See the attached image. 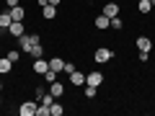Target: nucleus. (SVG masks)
Here are the masks:
<instances>
[{
    "label": "nucleus",
    "instance_id": "obj_1",
    "mask_svg": "<svg viewBox=\"0 0 155 116\" xmlns=\"http://www.w3.org/2000/svg\"><path fill=\"white\" fill-rule=\"evenodd\" d=\"M93 60L98 62V65H104V62H111V60H114V52H111L109 47H98V49H96V54H93Z\"/></svg>",
    "mask_w": 155,
    "mask_h": 116
},
{
    "label": "nucleus",
    "instance_id": "obj_2",
    "mask_svg": "<svg viewBox=\"0 0 155 116\" xmlns=\"http://www.w3.org/2000/svg\"><path fill=\"white\" fill-rule=\"evenodd\" d=\"M21 116H36V101H23L21 108H18Z\"/></svg>",
    "mask_w": 155,
    "mask_h": 116
},
{
    "label": "nucleus",
    "instance_id": "obj_3",
    "mask_svg": "<svg viewBox=\"0 0 155 116\" xmlns=\"http://www.w3.org/2000/svg\"><path fill=\"white\" fill-rule=\"evenodd\" d=\"M34 39H36V34H21V36H18V47H21L23 52H28L31 44H34Z\"/></svg>",
    "mask_w": 155,
    "mask_h": 116
},
{
    "label": "nucleus",
    "instance_id": "obj_4",
    "mask_svg": "<svg viewBox=\"0 0 155 116\" xmlns=\"http://www.w3.org/2000/svg\"><path fill=\"white\" fill-rule=\"evenodd\" d=\"M101 83H104V75H101L98 70H93V72H88V75H85V85H93V88H98Z\"/></svg>",
    "mask_w": 155,
    "mask_h": 116
},
{
    "label": "nucleus",
    "instance_id": "obj_5",
    "mask_svg": "<svg viewBox=\"0 0 155 116\" xmlns=\"http://www.w3.org/2000/svg\"><path fill=\"white\" fill-rule=\"evenodd\" d=\"M8 34H11V36H21V34H26V28H23V21H13L11 26H8Z\"/></svg>",
    "mask_w": 155,
    "mask_h": 116
},
{
    "label": "nucleus",
    "instance_id": "obj_6",
    "mask_svg": "<svg viewBox=\"0 0 155 116\" xmlns=\"http://www.w3.org/2000/svg\"><path fill=\"white\" fill-rule=\"evenodd\" d=\"M101 13H104V16H109V18L119 16V3H111V0H109V3L104 5V11H101Z\"/></svg>",
    "mask_w": 155,
    "mask_h": 116
},
{
    "label": "nucleus",
    "instance_id": "obj_7",
    "mask_svg": "<svg viewBox=\"0 0 155 116\" xmlns=\"http://www.w3.org/2000/svg\"><path fill=\"white\" fill-rule=\"evenodd\" d=\"M47 70H49V62H47V60H41V57L34 60V72H36V75H44Z\"/></svg>",
    "mask_w": 155,
    "mask_h": 116
},
{
    "label": "nucleus",
    "instance_id": "obj_8",
    "mask_svg": "<svg viewBox=\"0 0 155 116\" xmlns=\"http://www.w3.org/2000/svg\"><path fill=\"white\" fill-rule=\"evenodd\" d=\"M96 26H98V31H104V28H111V18L104 16V13H98L96 16Z\"/></svg>",
    "mask_w": 155,
    "mask_h": 116
},
{
    "label": "nucleus",
    "instance_id": "obj_9",
    "mask_svg": "<svg viewBox=\"0 0 155 116\" xmlns=\"http://www.w3.org/2000/svg\"><path fill=\"white\" fill-rule=\"evenodd\" d=\"M13 23V18H11V11H3L0 13V31H8V26Z\"/></svg>",
    "mask_w": 155,
    "mask_h": 116
},
{
    "label": "nucleus",
    "instance_id": "obj_10",
    "mask_svg": "<svg viewBox=\"0 0 155 116\" xmlns=\"http://www.w3.org/2000/svg\"><path fill=\"white\" fill-rule=\"evenodd\" d=\"M137 49L140 52H150L153 49V41H150L147 36H137Z\"/></svg>",
    "mask_w": 155,
    "mask_h": 116
},
{
    "label": "nucleus",
    "instance_id": "obj_11",
    "mask_svg": "<svg viewBox=\"0 0 155 116\" xmlns=\"http://www.w3.org/2000/svg\"><path fill=\"white\" fill-rule=\"evenodd\" d=\"M8 11H11V18H13V21H23V18H26V11H23V5L8 8Z\"/></svg>",
    "mask_w": 155,
    "mask_h": 116
},
{
    "label": "nucleus",
    "instance_id": "obj_12",
    "mask_svg": "<svg viewBox=\"0 0 155 116\" xmlns=\"http://www.w3.org/2000/svg\"><path fill=\"white\" fill-rule=\"evenodd\" d=\"M49 93L54 95V98H60V95L65 93V85H62L60 80H54V83H49Z\"/></svg>",
    "mask_w": 155,
    "mask_h": 116
},
{
    "label": "nucleus",
    "instance_id": "obj_13",
    "mask_svg": "<svg viewBox=\"0 0 155 116\" xmlns=\"http://www.w3.org/2000/svg\"><path fill=\"white\" fill-rule=\"evenodd\" d=\"M70 83H72V85H85V75H83L80 70L70 72Z\"/></svg>",
    "mask_w": 155,
    "mask_h": 116
},
{
    "label": "nucleus",
    "instance_id": "obj_14",
    "mask_svg": "<svg viewBox=\"0 0 155 116\" xmlns=\"http://www.w3.org/2000/svg\"><path fill=\"white\" fill-rule=\"evenodd\" d=\"M49 70L62 72V70H65V60H60V57H52V60H49Z\"/></svg>",
    "mask_w": 155,
    "mask_h": 116
},
{
    "label": "nucleus",
    "instance_id": "obj_15",
    "mask_svg": "<svg viewBox=\"0 0 155 116\" xmlns=\"http://www.w3.org/2000/svg\"><path fill=\"white\" fill-rule=\"evenodd\" d=\"M41 16H44V21H52L57 16V5H44L41 8Z\"/></svg>",
    "mask_w": 155,
    "mask_h": 116
},
{
    "label": "nucleus",
    "instance_id": "obj_16",
    "mask_svg": "<svg viewBox=\"0 0 155 116\" xmlns=\"http://www.w3.org/2000/svg\"><path fill=\"white\" fill-rule=\"evenodd\" d=\"M11 70H13V62L8 57H0V75H8Z\"/></svg>",
    "mask_w": 155,
    "mask_h": 116
},
{
    "label": "nucleus",
    "instance_id": "obj_17",
    "mask_svg": "<svg viewBox=\"0 0 155 116\" xmlns=\"http://www.w3.org/2000/svg\"><path fill=\"white\" fill-rule=\"evenodd\" d=\"M49 114H52V116H62V114H65V106H62L60 101H54V103L49 106Z\"/></svg>",
    "mask_w": 155,
    "mask_h": 116
},
{
    "label": "nucleus",
    "instance_id": "obj_18",
    "mask_svg": "<svg viewBox=\"0 0 155 116\" xmlns=\"http://www.w3.org/2000/svg\"><path fill=\"white\" fill-rule=\"evenodd\" d=\"M137 8H140V13H150L153 11V3H150V0H140Z\"/></svg>",
    "mask_w": 155,
    "mask_h": 116
},
{
    "label": "nucleus",
    "instance_id": "obj_19",
    "mask_svg": "<svg viewBox=\"0 0 155 116\" xmlns=\"http://www.w3.org/2000/svg\"><path fill=\"white\" fill-rule=\"evenodd\" d=\"M41 77H44V83L49 85V83H54V80H57V72H54V70H47V72H44Z\"/></svg>",
    "mask_w": 155,
    "mask_h": 116
},
{
    "label": "nucleus",
    "instance_id": "obj_20",
    "mask_svg": "<svg viewBox=\"0 0 155 116\" xmlns=\"http://www.w3.org/2000/svg\"><path fill=\"white\" fill-rule=\"evenodd\" d=\"M5 57H8V60L13 62V65H18V60H21V52H18V49H11V52H8Z\"/></svg>",
    "mask_w": 155,
    "mask_h": 116
},
{
    "label": "nucleus",
    "instance_id": "obj_21",
    "mask_svg": "<svg viewBox=\"0 0 155 116\" xmlns=\"http://www.w3.org/2000/svg\"><path fill=\"white\" fill-rule=\"evenodd\" d=\"M36 116H52V114H49V106L39 103V106H36Z\"/></svg>",
    "mask_w": 155,
    "mask_h": 116
},
{
    "label": "nucleus",
    "instance_id": "obj_22",
    "mask_svg": "<svg viewBox=\"0 0 155 116\" xmlns=\"http://www.w3.org/2000/svg\"><path fill=\"white\" fill-rule=\"evenodd\" d=\"M96 93H98V88H93V85H85V95H88V98H96Z\"/></svg>",
    "mask_w": 155,
    "mask_h": 116
},
{
    "label": "nucleus",
    "instance_id": "obj_23",
    "mask_svg": "<svg viewBox=\"0 0 155 116\" xmlns=\"http://www.w3.org/2000/svg\"><path fill=\"white\" fill-rule=\"evenodd\" d=\"M111 28H122V16H114V18H111Z\"/></svg>",
    "mask_w": 155,
    "mask_h": 116
},
{
    "label": "nucleus",
    "instance_id": "obj_24",
    "mask_svg": "<svg viewBox=\"0 0 155 116\" xmlns=\"http://www.w3.org/2000/svg\"><path fill=\"white\" fill-rule=\"evenodd\" d=\"M75 70H78V67L72 65V62H65V72H67V75H70V72H75Z\"/></svg>",
    "mask_w": 155,
    "mask_h": 116
},
{
    "label": "nucleus",
    "instance_id": "obj_25",
    "mask_svg": "<svg viewBox=\"0 0 155 116\" xmlns=\"http://www.w3.org/2000/svg\"><path fill=\"white\" fill-rule=\"evenodd\" d=\"M150 60V52H140V62H147Z\"/></svg>",
    "mask_w": 155,
    "mask_h": 116
},
{
    "label": "nucleus",
    "instance_id": "obj_26",
    "mask_svg": "<svg viewBox=\"0 0 155 116\" xmlns=\"http://www.w3.org/2000/svg\"><path fill=\"white\" fill-rule=\"evenodd\" d=\"M5 5H8V8H16V5H18V0H5Z\"/></svg>",
    "mask_w": 155,
    "mask_h": 116
},
{
    "label": "nucleus",
    "instance_id": "obj_27",
    "mask_svg": "<svg viewBox=\"0 0 155 116\" xmlns=\"http://www.w3.org/2000/svg\"><path fill=\"white\" fill-rule=\"evenodd\" d=\"M36 3H39L41 8H44V5H49V0H36Z\"/></svg>",
    "mask_w": 155,
    "mask_h": 116
},
{
    "label": "nucleus",
    "instance_id": "obj_28",
    "mask_svg": "<svg viewBox=\"0 0 155 116\" xmlns=\"http://www.w3.org/2000/svg\"><path fill=\"white\" fill-rule=\"evenodd\" d=\"M60 3H62V0H49V5H60Z\"/></svg>",
    "mask_w": 155,
    "mask_h": 116
},
{
    "label": "nucleus",
    "instance_id": "obj_29",
    "mask_svg": "<svg viewBox=\"0 0 155 116\" xmlns=\"http://www.w3.org/2000/svg\"><path fill=\"white\" fill-rule=\"evenodd\" d=\"M0 90H3V80H0Z\"/></svg>",
    "mask_w": 155,
    "mask_h": 116
},
{
    "label": "nucleus",
    "instance_id": "obj_30",
    "mask_svg": "<svg viewBox=\"0 0 155 116\" xmlns=\"http://www.w3.org/2000/svg\"><path fill=\"white\" fill-rule=\"evenodd\" d=\"M111 3H119V0H111Z\"/></svg>",
    "mask_w": 155,
    "mask_h": 116
},
{
    "label": "nucleus",
    "instance_id": "obj_31",
    "mask_svg": "<svg viewBox=\"0 0 155 116\" xmlns=\"http://www.w3.org/2000/svg\"><path fill=\"white\" fill-rule=\"evenodd\" d=\"M0 106H3V98H0Z\"/></svg>",
    "mask_w": 155,
    "mask_h": 116
}]
</instances>
